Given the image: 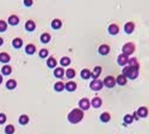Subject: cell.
I'll list each match as a JSON object with an SVG mask.
<instances>
[{"instance_id":"1","label":"cell","mask_w":149,"mask_h":134,"mask_svg":"<svg viewBox=\"0 0 149 134\" xmlns=\"http://www.w3.org/2000/svg\"><path fill=\"white\" fill-rule=\"evenodd\" d=\"M82 119H84V111L79 108L73 109L68 114V121L71 123H79L80 121H82Z\"/></svg>"},{"instance_id":"2","label":"cell","mask_w":149,"mask_h":134,"mask_svg":"<svg viewBox=\"0 0 149 134\" xmlns=\"http://www.w3.org/2000/svg\"><path fill=\"white\" fill-rule=\"evenodd\" d=\"M135 53V44L132 42H128L122 47V54H125L128 56H130L131 54Z\"/></svg>"},{"instance_id":"3","label":"cell","mask_w":149,"mask_h":134,"mask_svg":"<svg viewBox=\"0 0 149 134\" xmlns=\"http://www.w3.org/2000/svg\"><path fill=\"white\" fill-rule=\"evenodd\" d=\"M90 88L92 91H100L101 89L104 88V84H103V80L100 79H93L91 84H90Z\"/></svg>"},{"instance_id":"4","label":"cell","mask_w":149,"mask_h":134,"mask_svg":"<svg viewBox=\"0 0 149 134\" xmlns=\"http://www.w3.org/2000/svg\"><path fill=\"white\" fill-rule=\"evenodd\" d=\"M103 84H104L105 88L112 89V88H114V85H116V78L112 77V76H107V77H105V79L103 80Z\"/></svg>"},{"instance_id":"5","label":"cell","mask_w":149,"mask_h":134,"mask_svg":"<svg viewBox=\"0 0 149 134\" xmlns=\"http://www.w3.org/2000/svg\"><path fill=\"white\" fill-rule=\"evenodd\" d=\"M138 68L137 67H130L129 66V71H128V73H126V78H129V79H131V80H134V79H136L137 77H138Z\"/></svg>"},{"instance_id":"6","label":"cell","mask_w":149,"mask_h":134,"mask_svg":"<svg viewBox=\"0 0 149 134\" xmlns=\"http://www.w3.org/2000/svg\"><path fill=\"white\" fill-rule=\"evenodd\" d=\"M90 105H91V103H90V99L88 98H81L79 100V109H81L82 111L88 110L90 109Z\"/></svg>"},{"instance_id":"7","label":"cell","mask_w":149,"mask_h":134,"mask_svg":"<svg viewBox=\"0 0 149 134\" xmlns=\"http://www.w3.org/2000/svg\"><path fill=\"white\" fill-rule=\"evenodd\" d=\"M128 62H129V56L125 54H119L117 58V64L119 66H126Z\"/></svg>"},{"instance_id":"8","label":"cell","mask_w":149,"mask_h":134,"mask_svg":"<svg viewBox=\"0 0 149 134\" xmlns=\"http://www.w3.org/2000/svg\"><path fill=\"white\" fill-rule=\"evenodd\" d=\"M110 50H111V48H110L109 44H101L98 48V53L100 55H107L110 53Z\"/></svg>"},{"instance_id":"9","label":"cell","mask_w":149,"mask_h":134,"mask_svg":"<svg viewBox=\"0 0 149 134\" xmlns=\"http://www.w3.org/2000/svg\"><path fill=\"white\" fill-rule=\"evenodd\" d=\"M76 83L75 82H73V80H69L68 83H66L65 84V90H67L68 92H74L76 90Z\"/></svg>"},{"instance_id":"10","label":"cell","mask_w":149,"mask_h":134,"mask_svg":"<svg viewBox=\"0 0 149 134\" xmlns=\"http://www.w3.org/2000/svg\"><path fill=\"white\" fill-rule=\"evenodd\" d=\"M107 31H109V34L110 35H117V34L119 32V26H118V24H110L109 25V28H107Z\"/></svg>"},{"instance_id":"11","label":"cell","mask_w":149,"mask_h":134,"mask_svg":"<svg viewBox=\"0 0 149 134\" xmlns=\"http://www.w3.org/2000/svg\"><path fill=\"white\" fill-rule=\"evenodd\" d=\"M135 30V23L134 22H128L125 23L124 25V31L125 34H128V35H130V34H132Z\"/></svg>"},{"instance_id":"12","label":"cell","mask_w":149,"mask_h":134,"mask_svg":"<svg viewBox=\"0 0 149 134\" xmlns=\"http://www.w3.org/2000/svg\"><path fill=\"white\" fill-rule=\"evenodd\" d=\"M11 61V56L9 53H6V52H3V53H0V62H3L4 65L6 64H9Z\"/></svg>"},{"instance_id":"13","label":"cell","mask_w":149,"mask_h":134,"mask_svg":"<svg viewBox=\"0 0 149 134\" xmlns=\"http://www.w3.org/2000/svg\"><path fill=\"white\" fill-rule=\"evenodd\" d=\"M7 24L12 25V26H16L19 24V17L17 15H11L7 19Z\"/></svg>"},{"instance_id":"14","label":"cell","mask_w":149,"mask_h":134,"mask_svg":"<svg viewBox=\"0 0 149 134\" xmlns=\"http://www.w3.org/2000/svg\"><path fill=\"white\" fill-rule=\"evenodd\" d=\"M25 53L28 55H33L36 53V46L32 44V43H29L25 46Z\"/></svg>"},{"instance_id":"15","label":"cell","mask_w":149,"mask_h":134,"mask_svg":"<svg viewBox=\"0 0 149 134\" xmlns=\"http://www.w3.org/2000/svg\"><path fill=\"white\" fill-rule=\"evenodd\" d=\"M12 46H13V48H16V49L22 48V47H23V40L20 38V37H16V38H13V41H12Z\"/></svg>"},{"instance_id":"16","label":"cell","mask_w":149,"mask_h":134,"mask_svg":"<svg viewBox=\"0 0 149 134\" xmlns=\"http://www.w3.org/2000/svg\"><path fill=\"white\" fill-rule=\"evenodd\" d=\"M35 29H36V23H35V21H32V19H29V21L25 23V30H28V31H33Z\"/></svg>"},{"instance_id":"17","label":"cell","mask_w":149,"mask_h":134,"mask_svg":"<svg viewBox=\"0 0 149 134\" xmlns=\"http://www.w3.org/2000/svg\"><path fill=\"white\" fill-rule=\"evenodd\" d=\"M101 104H103V100H101L100 97H94L91 100V105L93 107V108H100Z\"/></svg>"},{"instance_id":"18","label":"cell","mask_w":149,"mask_h":134,"mask_svg":"<svg viewBox=\"0 0 149 134\" xmlns=\"http://www.w3.org/2000/svg\"><path fill=\"white\" fill-rule=\"evenodd\" d=\"M61 26H62V21H61V19L55 18L54 21H51V28H53L54 30H59V29H61Z\"/></svg>"},{"instance_id":"19","label":"cell","mask_w":149,"mask_h":134,"mask_svg":"<svg viewBox=\"0 0 149 134\" xmlns=\"http://www.w3.org/2000/svg\"><path fill=\"white\" fill-rule=\"evenodd\" d=\"M136 113H137L138 117H147V116H148V109H147V107H140Z\"/></svg>"},{"instance_id":"20","label":"cell","mask_w":149,"mask_h":134,"mask_svg":"<svg viewBox=\"0 0 149 134\" xmlns=\"http://www.w3.org/2000/svg\"><path fill=\"white\" fill-rule=\"evenodd\" d=\"M17 88V82L15 79H9L6 82V89L7 90H15Z\"/></svg>"},{"instance_id":"21","label":"cell","mask_w":149,"mask_h":134,"mask_svg":"<svg viewBox=\"0 0 149 134\" xmlns=\"http://www.w3.org/2000/svg\"><path fill=\"white\" fill-rule=\"evenodd\" d=\"M101 72H103V70H101L100 66H96L94 67V70L92 72V79H98L99 76L101 74Z\"/></svg>"},{"instance_id":"22","label":"cell","mask_w":149,"mask_h":134,"mask_svg":"<svg viewBox=\"0 0 149 134\" xmlns=\"http://www.w3.org/2000/svg\"><path fill=\"white\" fill-rule=\"evenodd\" d=\"M47 66L49 67V68H56V66H57V61H56V59L55 58H49V59H47Z\"/></svg>"},{"instance_id":"23","label":"cell","mask_w":149,"mask_h":134,"mask_svg":"<svg viewBox=\"0 0 149 134\" xmlns=\"http://www.w3.org/2000/svg\"><path fill=\"white\" fill-rule=\"evenodd\" d=\"M65 72L66 71L62 68V67H56V68L54 70V76H55L56 78H63Z\"/></svg>"},{"instance_id":"24","label":"cell","mask_w":149,"mask_h":134,"mask_svg":"<svg viewBox=\"0 0 149 134\" xmlns=\"http://www.w3.org/2000/svg\"><path fill=\"white\" fill-rule=\"evenodd\" d=\"M80 74H81V78L82 79H90V78H92V72L90 71V70H87V68H84L82 71L80 72Z\"/></svg>"},{"instance_id":"25","label":"cell","mask_w":149,"mask_h":134,"mask_svg":"<svg viewBox=\"0 0 149 134\" xmlns=\"http://www.w3.org/2000/svg\"><path fill=\"white\" fill-rule=\"evenodd\" d=\"M126 82H128V78L125 77V76H123V74H119L117 78H116V84H118V85H125L126 84Z\"/></svg>"},{"instance_id":"26","label":"cell","mask_w":149,"mask_h":134,"mask_svg":"<svg viewBox=\"0 0 149 134\" xmlns=\"http://www.w3.org/2000/svg\"><path fill=\"white\" fill-rule=\"evenodd\" d=\"M39 38H41V42H42V43H49L50 40H51V36H50V34H48V32H43Z\"/></svg>"},{"instance_id":"27","label":"cell","mask_w":149,"mask_h":134,"mask_svg":"<svg viewBox=\"0 0 149 134\" xmlns=\"http://www.w3.org/2000/svg\"><path fill=\"white\" fill-rule=\"evenodd\" d=\"M12 73V67L10 65H4L1 68V74L3 76H10Z\"/></svg>"},{"instance_id":"28","label":"cell","mask_w":149,"mask_h":134,"mask_svg":"<svg viewBox=\"0 0 149 134\" xmlns=\"http://www.w3.org/2000/svg\"><path fill=\"white\" fill-rule=\"evenodd\" d=\"M75 74H76V72H75V70H74V68H68L65 72V76L68 78L69 80H72L74 77H75Z\"/></svg>"},{"instance_id":"29","label":"cell","mask_w":149,"mask_h":134,"mask_svg":"<svg viewBox=\"0 0 149 134\" xmlns=\"http://www.w3.org/2000/svg\"><path fill=\"white\" fill-rule=\"evenodd\" d=\"M60 65H61V67H67V66H69V65H71V58H68V56L61 58V60H60Z\"/></svg>"},{"instance_id":"30","label":"cell","mask_w":149,"mask_h":134,"mask_svg":"<svg viewBox=\"0 0 149 134\" xmlns=\"http://www.w3.org/2000/svg\"><path fill=\"white\" fill-rule=\"evenodd\" d=\"M110 120H111V115H110V113H103V114H101V115H100V121L101 122H104V123H106V122H109L110 121Z\"/></svg>"},{"instance_id":"31","label":"cell","mask_w":149,"mask_h":134,"mask_svg":"<svg viewBox=\"0 0 149 134\" xmlns=\"http://www.w3.org/2000/svg\"><path fill=\"white\" fill-rule=\"evenodd\" d=\"M54 90H55L56 92H61V91H63L65 90V83L62 82H57L54 84Z\"/></svg>"},{"instance_id":"32","label":"cell","mask_w":149,"mask_h":134,"mask_svg":"<svg viewBox=\"0 0 149 134\" xmlns=\"http://www.w3.org/2000/svg\"><path fill=\"white\" fill-rule=\"evenodd\" d=\"M29 116L28 115H20L19 116V120H18V122L22 125V126H25V125H28L29 123Z\"/></svg>"},{"instance_id":"33","label":"cell","mask_w":149,"mask_h":134,"mask_svg":"<svg viewBox=\"0 0 149 134\" xmlns=\"http://www.w3.org/2000/svg\"><path fill=\"white\" fill-rule=\"evenodd\" d=\"M128 66H130V67H140L138 65V61H137V59L136 58H129V62H128Z\"/></svg>"},{"instance_id":"34","label":"cell","mask_w":149,"mask_h":134,"mask_svg":"<svg viewBox=\"0 0 149 134\" xmlns=\"http://www.w3.org/2000/svg\"><path fill=\"white\" fill-rule=\"evenodd\" d=\"M38 55H39V58L45 59V58H48L49 52H48V49H47V48H42V49H41V50L38 52Z\"/></svg>"},{"instance_id":"35","label":"cell","mask_w":149,"mask_h":134,"mask_svg":"<svg viewBox=\"0 0 149 134\" xmlns=\"http://www.w3.org/2000/svg\"><path fill=\"white\" fill-rule=\"evenodd\" d=\"M15 131H16V128L13 125H7L5 127V134H13Z\"/></svg>"},{"instance_id":"36","label":"cell","mask_w":149,"mask_h":134,"mask_svg":"<svg viewBox=\"0 0 149 134\" xmlns=\"http://www.w3.org/2000/svg\"><path fill=\"white\" fill-rule=\"evenodd\" d=\"M7 22L6 21H3V19H0V32H5L7 30Z\"/></svg>"},{"instance_id":"37","label":"cell","mask_w":149,"mask_h":134,"mask_svg":"<svg viewBox=\"0 0 149 134\" xmlns=\"http://www.w3.org/2000/svg\"><path fill=\"white\" fill-rule=\"evenodd\" d=\"M132 122H134L132 115H130V114H126V115L124 116V125H130Z\"/></svg>"},{"instance_id":"38","label":"cell","mask_w":149,"mask_h":134,"mask_svg":"<svg viewBox=\"0 0 149 134\" xmlns=\"http://www.w3.org/2000/svg\"><path fill=\"white\" fill-rule=\"evenodd\" d=\"M6 120H7V117H6V115L4 113H0V125H4L6 122Z\"/></svg>"},{"instance_id":"39","label":"cell","mask_w":149,"mask_h":134,"mask_svg":"<svg viewBox=\"0 0 149 134\" xmlns=\"http://www.w3.org/2000/svg\"><path fill=\"white\" fill-rule=\"evenodd\" d=\"M23 4L26 6V7H31L33 5V0H23Z\"/></svg>"},{"instance_id":"40","label":"cell","mask_w":149,"mask_h":134,"mask_svg":"<svg viewBox=\"0 0 149 134\" xmlns=\"http://www.w3.org/2000/svg\"><path fill=\"white\" fill-rule=\"evenodd\" d=\"M132 117H134V120H138V119H140V117H138V115H137V113H136V111H135V113H134V115H132Z\"/></svg>"},{"instance_id":"41","label":"cell","mask_w":149,"mask_h":134,"mask_svg":"<svg viewBox=\"0 0 149 134\" xmlns=\"http://www.w3.org/2000/svg\"><path fill=\"white\" fill-rule=\"evenodd\" d=\"M1 83H3V74L0 73V84H1Z\"/></svg>"},{"instance_id":"42","label":"cell","mask_w":149,"mask_h":134,"mask_svg":"<svg viewBox=\"0 0 149 134\" xmlns=\"http://www.w3.org/2000/svg\"><path fill=\"white\" fill-rule=\"evenodd\" d=\"M3 43H4V40H3L1 37H0V46H3Z\"/></svg>"}]
</instances>
